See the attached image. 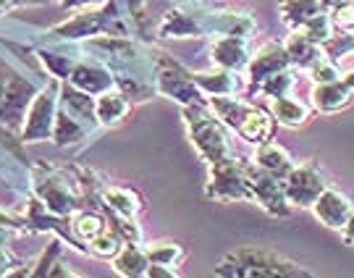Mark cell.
Segmentation results:
<instances>
[{
	"label": "cell",
	"mask_w": 354,
	"mask_h": 278,
	"mask_svg": "<svg viewBox=\"0 0 354 278\" xmlns=\"http://www.w3.org/2000/svg\"><path fill=\"white\" fill-rule=\"evenodd\" d=\"M53 35H58V37L64 39L100 37V35L124 37L127 35V24L121 21V13L115 11V0H111V3H105L102 11L87 8V11L76 13L71 21H64L61 26H55Z\"/></svg>",
	"instance_id": "6da1fadb"
},
{
	"label": "cell",
	"mask_w": 354,
	"mask_h": 278,
	"mask_svg": "<svg viewBox=\"0 0 354 278\" xmlns=\"http://www.w3.org/2000/svg\"><path fill=\"white\" fill-rule=\"evenodd\" d=\"M187 111V124L192 129V142H194V147L197 152L203 155L207 163H221V160H226L228 158V142H226V134H223V129L221 124L213 118V113L203 108L200 102H194V105H184Z\"/></svg>",
	"instance_id": "7a4b0ae2"
},
{
	"label": "cell",
	"mask_w": 354,
	"mask_h": 278,
	"mask_svg": "<svg viewBox=\"0 0 354 278\" xmlns=\"http://www.w3.org/2000/svg\"><path fill=\"white\" fill-rule=\"evenodd\" d=\"M55 118H58V98L53 89H39L35 100L29 105L21 127V139L24 142H45L53 137L55 129Z\"/></svg>",
	"instance_id": "3957f363"
},
{
	"label": "cell",
	"mask_w": 354,
	"mask_h": 278,
	"mask_svg": "<svg viewBox=\"0 0 354 278\" xmlns=\"http://www.w3.org/2000/svg\"><path fill=\"white\" fill-rule=\"evenodd\" d=\"M35 95H37V89H35L32 82H26L24 76L19 74H11L8 87L0 98V127L11 129V131L21 127Z\"/></svg>",
	"instance_id": "277c9868"
},
{
	"label": "cell",
	"mask_w": 354,
	"mask_h": 278,
	"mask_svg": "<svg viewBox=\"0 0 354 278\" xmlns=\"http://www.w3.org/2000/svg\"><path fill=\"white\" fill-rule=\"evenodd\" d=\"M207 194L215 200H250L252 197L250 176L231 158L213 163V176L207 184Z\"/></svg>",
	"instance_id": "5b68a950"
},
{
	"label": "cell",
	"mask_w": 354,
	"mask_h": 278,
	"mask_svg": "<svg viewBox=\"0 0 354 278\" xmlns=\"http://www.w3.org/2000/svg\"><path fill=\"white\" fill-rule=\"evenodd\" d=\"M158 89L168 95V98H174L178 100L181 105H194V102H200L205 92L197 87V82H194V76L187 74V71H181L176 64H171L168 58L160 61L158 66Z\"/></svg>",
	"instance_id": "8992f818"
},
{
	"label": "cell",
	"mask_w": 354,
	"mask_h": 278,
	"mask_svg": "<svg viewBox=\"0 0 354 278\" xmlns=\"http://www.w3.org/2000/svg\"><path fill=\"white\" fill-rule=\"evenodd\" d=\"M228 263H234V268H221V273H236V276H297L302 273L291 268V263H283L266 252H239Z\"/></svg>",
	"instance_id": "52a82bcc"
},
{
	"label": "cell",
	"mask_w": 354,
	"mask_h": 278,
	"mask_svg": "<svg viewBox=\"0 0 354 278\" xmlns=\"http://www.w3.org/2000/svg\"><path fill=\"white\" fill-rule=\"evenodd\" d=\"M283 189H286L289 203L313 207V203L320 197V192L326 189V184H323V176L315 171V165L307 163V165H299V168L291 171L289 176H286Z\"/></svg>",
	"instance_id": "ba28073f"
},
{
	"label": "cell",
	"mask_w": 354,
	"mask_h": 278,
	"mask_svg": "<svg viewBox=\"0 0 354 278\" xmlns=\"http://www.w3.org/2000/svg\"><path fill=\"white\" fill-rule=\"evenodd\" d=\"M35 192L53 215H71L76 210V197L68 192L64 178L37 171L35 174Z\"/></svg>",
	"instance_id": "9c48e42d"
},
{
	"label": "cell",
	"mask_w": 354,
	"mask_h": 278,
	"mask_svg": "<svg viewBox=\"0 0 354 278\" xmlns=\"http://www.w3.org/2000/svg\"><path fill=\"white\" fill-rule=\"evenodd\" d=\"M247 176H250V187H252V197H257V203L266 205L270 213H286V205L289 203V197H286V189L279 184V176H273V174H268L263 171L260 165H257V171H247Z\"/></svg>",
	"instance_id": "30bf717a"
},
{
	"label": "cell",
	"mask_w": 354,
	"mask_h": 278,
	"mask_svg": "<svg viewBox=\"0 0 354 278\" xmlns=\"http://www.w3.org/2000/svg\"><path fill=\"white\" fill-rule=\"evenodd\" d=\"M250 48H247V37H236V35H221L213 42V64L221 68H231V71H241L250 66Z\"/></svg>",
	"instance_id": "8fae6325"
},
{
	"label": "cell",
	"mask_w": 354,
	"mask_h": 278,
	"mask_svg": "<svg viewBox=\"0 0 354 278\" xmlns=\"http://www.w3.org/2000/svg\"><path fill=\"white\" fill-rule=\"evenodd\" d=\"M313 213L317 215L320 223H326L328 228H342L346 223L349 213H352V203L339 189H323L320 197L313 203Z\"/></svg>",
	"instance_id": "7c38bea8"
},
{
	"label": "cell",
	"mask_w": 354,
	"mask_h": 278,
	"mask_svg": "<svg viewBox=\"0 0 354 278\" xmlns=\"http://www.w3.org/2000/svg\"><path fill=\"white\" fill-rule=\"evenodd\" d=\"M68 82L74 84V87L84 89L89 95H102V92H108V89H113L115 79L111 71H105L102 66L97 64H76L71 76H68Z\"/></svg>",
	"instance_id": "4fadbf2b"
},
{
	"label": "cell",
	"mask_w": 354,
	"mask_h": 278,
	"mask_svg": "<svg viewBox=\"0 0 354 278\" xmlns=\"http://www.w3.org/2000/svg\"><path fill=\"white\" fill-rule=\"evenodd\" d=\"M291 64L289 53H286V48H279V45H266L263 50L254 55L252 61H250V76H252V82H266L268 76L279 74V71H283L286 66Z\"/></svg>",
	"instance_id": "5bb4252c"
},
{
	"label": "cell",
	"mask_w": 354,
	"mask_h": 278,
	"mask_svg": "<svg viewBox=\"0 0 354 278\" xmlns=\"http://www.w3.org/2000/svg\"><path fill=\"white\" fill-rule=\"evenodd\" d=\"M354 100V89L344 84V79L328 82V84H317L313 89V105L323 113H339L349 102Z\"/></svg>",
	"instance_id": "9a60e30c"
},
{
	"label": "cell",
	"mask_w": 354,
	"mask_h": 278,
	"mask_svg": "<svg viewBox=\"0 0 354 278\" xmlns=\"http://www.w3.org/2000/svg\"><path fill=\"white\" fill-rule=\"evenodd\" d=\"M194 82H197V87L203 89L207 98H213V95H239L241 92V79L231 68L194 74Z\"/></svg>",
	"instance_id": "2e32d148"
},
{
	"label": "cell",
	"mask_w": 354,
	"mask_h": 278,
	"mask_svg": "<svg viewBox=\"0 0 354 278\" xmlns=\"http://www.w3.org/2000/svg\"><path fill=\"white\" fill-rule=\"evenodd\" d=\"M127 113H129V100L124 92L108 89V92L97 95L95 115H97V121H100L102 127H113V124H118V121H124Z\"/></svg>",
	"instance_id": "e0dca14e"
},
{
	"label": "cell",
	"mask_w": 354,
	"mask_h": 278,
	"mask_svg": "<svg viewBox=\"0 0 354 278\" xmlns=\"http://www.w3.org/2000/svg\"><path fill=\"white\" fill-rule=\"evenodd\" d=\"M158 32H160V37H176V39L200 37V35H203V24H197L194 16H189V13L174 8V11H168L163 16Z\"/></svg>",
	"instance_id": "ac0fdd59"
},
{
	"label": "cell",
	"mask_w": 354,
	"mask_h": 278,
	"mask_svg": "<svg viewBox=\"0 0 354 278\" xmlns=\"http://www.w3.org/2000/svg\"><path fill=\"white\" fill-rule=\"evenodd\" d=\"M254 160H257V165H260L263 171H268V174H273V176H279V178H286L291 171H294V163H291L289 152L283 150V147H279V145H270V142H263V145H260Z\"/></svg>",
	"instance_id": "d6986e66"
},
{
	"label": "cell",
	"mask_w": 354,
	"mask_h": 278,
	"mask_svg": "<svg viewBox=\"0 0 354 278\" xmlns=\"http://www.w3.org/2000/svg\"><path fill=\"white\" fill-rule=\"evenodd\" d=\"M147 268H150V257L142 247H124L121 252L113 257V270L118 276L127 278H140L147 276Z\"/></svg>",
	"instance_id": "ffe728a7"
},
{
	"label": "cell",
	"mask_w": 354,
	"mask_h": 278,
	"mask_svg": "<svg viewBox=\"0 0 354 278\" xmlns=\"http://www.w3.org/2000/svg\"><path fill=\"white\" fill-rule=\"evenodd\" d=\"M210 108H213L215 118H223L228 127H234V129H239L241 121L252 111V105L236 100L234 95H213V98H210Z\"/></svg>",
	"instance_id": "44dd1931"
},
{
	"label": "cell",
	"mask_w": 354,
	"mask_h": 278,
	"mask_svg": "<svg viewBox=\"0 0 354 278\" xmlns=\"http://www.w3.org/2000/svg\"><path fill=\"white\" fill-rule=\"evenodd\" d=\"M283 48H286L291 61H294V64H299V66H313L315 61L323 58L320 45L307 37L302 29H294V35L286 39V45H283Z\"/></svg>",
	"instance_id": "7402d4cb"
},
{
	"label": "cell",
	"mask_w": 354,
	"mask_h": 278,
	"mask_svg": "<svg viewBox=\"0 0 354 278\" xmlns=\"http://www.w3.org/2000/svg\"><path fill=\"white\" fill-rule=\"evenodd\" d=\"M84 134H87V129H84V124H82V118H76L68 108L58 111L55 129H53V137H50L58 147L74 145V142H79V139H84Z\"/></svg>",
	"instance_id": "603a6c76"
},
{
	"label": "cell",
	"mask_w": 354,
	"mask_h": 278,
	"mask_svg": "<svg viewBox=\"0 0 354 278\" xmlns=\"http://www.w3.org/2000/svg\"><path fill=\"white\" fill-rule=\"evenodd\" d=\"M281 13H283V21L291 29H299L304 26L313 16L323 13V3L320 0H283L281 3Z\"/></svg>",
	"instance_id": "cb8c5ba5"
},
{
	"label": "cell",
	"mask_w": 354,
	"mask_h": 278,
	"mask_svg": "<svg viewBox=\"0 0 354 278\" xmlns=\"http://www.w3.org/2000/svg\"><path fill=\"white\" fill-rule=\"evenodd\" d=\"M236 131L241 134V139L254 142V145H263V142H268L270 134H273V118L268 113H263V111L252 108L250 115L241 121V127L236 129Z\"/></svg>",
	"instance_id": "d4e9b609"
},
{
	"label": "cell",
	"mask_w": 354,
	"mask_h": 278,
	"mask_svg": "<svg viewBox=\"0 0 354 278\" xmlns=\"http://www.w3.org/2000/svg\"><path fill=\"white\" fill-rule=\"evenodd\" d=\"M270 111H273V115H276V121L283 124V127H302L304 121H307V108H304L302 102L286 98V95L273 98Z\"/></svg>",
	"instance_id": "484cf974"
},
{
	"label": "cell",
	"mask_w": 354,
	"mask_h": 278,
	"mask_svg": "<svg viewBox=\"0 0 354 278\" xmlns=\"http://www.w3.org/2000/svg\"><path fill=\"white\" fill-rule=\"evenodd\" d=\"M102 200H105V207L111 213L129 215V218H137V213L142 210L140 197L131 189H118V187H113V189H108L102 194Z\"/></svg>",
	"instance_id": "4316f807"
},
{
	"label": "cell",
	"mask_w": 354,
	"mask_h": 278,
	"mask_svg": "<svg viewBox=\"0 0 354 278\" xmlns=\"http://www.w3.org/2000/svg\"><path fill=\"white\" fill-rule=\"evenodd\" d=\"M145 252L150 257V263L168 266V268H176L184 260V250L178 247L176 241H155L150 247H145Z\"/></svg>",
	"instance_id": "83f0119b"
},
{
	"label": "cell",
	"mask_w": 354,
	"mask_h": 278,
	"mask_svg": "<svg viewBox=\"0 0 354 278\" xmlns=\"http://www.w3.org/2000/svg\"><path fill=\"white\" fill-rule=\"evenodd\" d=\"M71 228H74V237L82 241H92L95 237H100L102 231H105V221H102L100 215L95 213H79L74 218V223H71Z\"/></svg>",
	"instance_id": "f1b7e54d"
},
{
	"label": "cell",
	"mask_w": 354,
	"mask_h": 278,
	"mask_svg": "<svg viewBox=\"0 0 354 278\" xmlns=\"http://www.w3.org/2000/svg\"><path fill=\"white\" fill-rule=\"evenodd\" d=\"M307 37L313 39V42H328V39H333V19L330 16H326V11L317 13V16H313L310 21L304 26H299Z\"/></svg>",
	"instance_id": "f546056e"
},
{
	"label": "cell",
	"mask_w": 354,
	"mask_h": 278,
	"mask_svg": "<svg viewBox=\"0 0 354 278\" xmlns=\"http://www.w3.org/2000/svg\"><path fill=\"white\" fill-rule=\"evenodd\" d=\"M89 250L97 257H102V260H113L115 254L124 250V244H121V237L115 231H102L100 237H95L89 241Z\"/></svg>",
	"instance_id": "4dcf8cb0"
},
{
	"label": "cell",
	"mask_w": 354,
	"mask_h": 278,
	"mask_svg": "<svg viewBox=\"0 0 354 278\" xmlns=\"http://www.w3.org/2000/svg\"><path fill=\"white\" fill-rule=\"evenodd\" d=\"M39 61L50 71V76L66 79V82H68V76H71V71H74V66H76L68 55H58V53H48V50H39Z\"/></svg>",
	"instance_id": "1f68e13d"
},
{
	"label": "cell",
	"mask_w": 354,
	"mask_h": 278,
	"mask_svg": "<svg viewBox=\"0 0 354 278\" xmlns=\"http://www.w3.org/2000/svg\"><path fill=\"white\" fill-rule=\"evenodd\" d=\"M58 254H61V244H58V241H53L50 247L42 252V257L35 263L37 268H29V270H24V276H50L53 266H58V263H55V257H58Z\"/></svg>",
	"instance_id": "d6a6232c"
},
{
	"label": "cell",
	"mask_w": 354,
	"mask_h": 278,
	"mask_svg": "<svg viewBox=\"0 0 354 278\" xmlns=\"http://www.w3.org/2000/svg\"><path fill=\"white\" fill-rule=\"evenodd\" d=\"M291 87V76L286 71H279V74L268 76L266 82H260V89L266 92L268 98H281V95H286Z\"/></svg>",
	"instance_id": "836d02e7"
},
{
	"label": "cell",
	"mask_w": 354,
	"mask_h": 278,
	"mask_svg": "<svg viewBox=\"0 0 354 278\" xmlns=\"http://www.w3.org/2000/svg\"><path fill=\"white\" fill-rule=\"evenodd\" d=\"M310 68H313V79H315L317 84H328V82H336V79L342 76V74H339V68L330 64V61H326V58L315 61Z\"/></svg>",
	"instance_id": "e575fe53"
},
{
	"label": "cell",
	"mask_w": 354,
	"mask_h": 278,
	"mask_svg": "<svg viewBox=\"0 0 354 278\" xmlns=\"http://www.w3.org/2000/svg\"><path fill=\"white\" fill-rule=\"evenodd\" d=\"M330 19H333V26H339L342 32H354V3L336 8L330 13Z\"/></svg>",
	"instance_id": "d590c367"
},
{
	"label": "cell",
	"mask_w": 354,
	"mask_h": 278,
	"mask_svg": "<svg viewBox=\"0 0 354 278\" xmlns=\"http://www.w3.org/2000/svg\"><path fill=\"white\" fill-rule=\"evenodd\" d=\"M16 260L11 257V252L6 250V244H0V276H13L16 273Z\"/></svg>",
	"instance_id": "8d00e7d4"
},
{
	"label": "cell",
	"mask_w": 354,
	"mask_h": 278,
	"mask_svg": "<svg viewBox=\"0 0 354 278\" xmlns=\"http://www.w3.org/2000/svg\"><path fill=\"white\" fill-rule=\"evenodd\" d=\"M0 226H11V228H19L21 226V221L16 218V215H11V213H6L3 207H0Z\"/></svg>",
	"instance_id": "74e56055"
},
{
	"label": "cell",
	"mask_w": 354,
	"mask_h": 278,
	"mask_svg": "<svg viewBox=\"0 0 354 278\" xmlns=\"http://www.w3.org/2000/svg\"><path fill=\"white\" fill-rule=\"evenodd\" d=\"M344 231V239L349 241V244H354V210L349 213V218H346V223L342 226Z\"/></svg>",
	"instance_id": "f35d334b"
},
{
	"label": "cell",
	"mask_w": 354,
	"mask_h": 278,
	"mask_svg": "<svg viewBox=\"0 0 354 278\" xmlns=\"http://www.w3.org/2000/svg\"><path fill=\"white\" fill-rule=\"evenodd\" d=\"M323 3V11L333 13L336 8H342V6H346V3H352V0H320Z\"/></svg>",
	"instance_id": "ab89813d"
},
{
	"label": "cell",
	"mask_w": 354,
	"mask_h": 278,
	"mask_svg": "<svg viewBox=\"0 0 354 278\" xmlns=\"http://www.w3.org/2000/svg\"><path fill=\"white\" fill-rule=\"evenodd\" d=\"M8 79H11V74H8V68H6V64L0 61V98H3V92H6V87H8Z\"/></svg>",
	"instance_id": "60d3db41"
},
{
	"label": "cell",
	"mask_w": 354,
	"mask_h": 278,
	"mask_svg": "<svg viewBox=\"0 0 354 278\" xmlns=\"http://www.w3.org/2000/svg\"><path fill=\"white\" fill-rule=\"evenodd\" d=\"M95 3H102V0H61V6H66V8H76V6H95Z\"/></svg>",
	"instance_id": "b9f144b4"
},
{
	"label": "cell",
	"mask_w": 354,
	"mask_h": 278,
	"mask_svg": "<svg viewBox=\"0 0 354 278\" xmlns=\"http://www.w3.org/2000/svg\"><path fill=\"white\" fill-rule=\"evenodd\" d=\"M11 226H0V244H6V241L11 239Z\"/></svg>",
	"instance_id": "7bdbcfd3"
},
{
	"label": "cell",
	"mask_w": 354,
	"mask_h": 278,
	"mask_svg": "<svg viewBox=\"0 0 354 278\" xmlns=\"http://www.w3.org/2000/svg\"><path fill=\"white\" fill-rule=\"evenodd\" d=\"M142 3H145V0H127L129 11H140V8H142Z\"/></svg>",
	"instance_id": "ee69618b"
},
{
	"label": "cell",
	"mask_w": 354,
	"mask_h": 278,
	"mask_svg": "<svg viewBox=\"0 0 354 278\" xmlns=\"http://www.w3.org/2000/svg\"><path fill=\"white\" fill-rule=\"evenodd\" d=\"M344 84H346L349 89H354V68L349 71V74H344Z\"/></svg>",
	"instance_id": "f6af8a7d"
},
{
	"label": "cell",
	"mask_w": 354,
	"mask_h": 278,
	"mask_svg": "<svg viewBox=\"0 0 354 278\" xmlns=\"http://www.w3.org/2000/svg\"><path fill=\"white\" fill-rule=\"evenodd\" d=\"M13 3H45V0H13Z\"/></svg>",
	"instance_id": "bcb514c9"
},
{
	"label": "cell",
	"mask_w": 354,
	"mask_h": 278,
	"mask_svg": "<svg viewBox=\"0 0 354 278\" xmlns=\"http://www.w3.org/2000/svg\"><path fill=\"white\" fill-rule=\"evenodd\" d=\"M352 42H354V35H352Z\"/></svg>",
	"instance_id": "7dc6e473"
}]
</instances>
